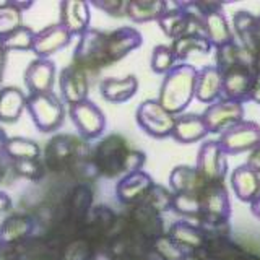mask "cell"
<instances>
[{
  "label": "cell",
  "mask_w": 260,
  "mask_h": 260,
  "mask_svg": "<svg viewBox=\"0 0 260 260\" xmlns=\"http://www.w3.org/2000/svg\"><path fill=\"white\" fill-rule=\"evenodd\" d=\"M208 181L192 166H176L169 174V189L176 195H189L199 193Z\"/></svg>",
  "instance_id": "29"
},
{
  "label": "cell",
  "mask_w": 260,
  "mask_h": 260,
  "mask_svg": "<svg viewBox=\"0 0 260 260\" xmlns=\"http://www.w3.org/2000/svg\"><path fill=\"white\" fill-rule=\"evenodd\" d=\"M168 234L187 252H199L207 242V236L200 228L189 219H181L169 226Z\"/></svg>",
  "instance_id": "31"
},
{
  "label": "cell",
  "mask_w": 260,
  "mask_h": 260,
  "mask_svg": "<svg viewBox=\"0 0 260 260\" xmlns=\"http://www.w3.org/2000/svg\"><path fill=\"white\" fill-rule=\"evenodd\" d=\"M106 38L108 32L89 28L80 36L73 51V60L77 67L86 73H96L101 69L109 67L106 59Z\"/></svg>",
  "instance_id": "5"
},
{
  "label": "cell",
  "mask_w": 260,
  "mask_h": 260,
  "mask_svg": "<svg viewBox=\"0 0 260 260\" xmlns=\"http://www.w3.org/2000/svg\"><path fill=\"white\" fill-rule=\"evenodd\" d=\"M10 205H12V199L8 197V193L0 190V215L10 208Z\"/></svg>",
  "instance_id": "49"
},
{
  "label": "cell",
  "mask_w": 260,
  "mask_h": 260,
  "mask_svg": "<svg viewBox=\"0 0 260 260\" xmlns=\"http://www.w3.org/2000/svg\"><path fill=\"white\" fill-rule=\"evenodd\" d=\"M250 211H252V215H254L255 218L260 219V197H257L254 202L250 203Z\"/></svg>",
  "instance_id": "52"
},
{
  "label": "cell",
  "mask_w": 260,
  "mask_h": 260,
  "mask_svg": "<svg viewBox=\"0 0 260 260\" xmlns=\"http://www.w3.org/2000/svg\"><path fill=\"white\" fill-rule=\"evenodd\" d=\"M7 142L8 137L5 134V130L0 127V161H4V158H7Z\"/></svg>",
  "instance_id": "48"
},
{
  "label": "cell",
  "mask_w": 260,
  "mask_h": 260,
  "mask_svg": "<svg viewBox=\"0 0 260 260\" xmlns=\"http://www.w3.org/2000/svg\"><path fill=\"white\" fill-rule=\"evenodd\" d=\"M72 38L73 36L60 23L49 24L35 35L32 52L38 55V59H47L49 55H54L65 46H69Z\"/></svg>",
  "instance_id": "22"
},
{
  "label": "cell",
  "mask_w": 260,
  "mask_h": 260,
  "mask_svg": "<svg viewBox=\"0 0 260 260\" xmlns=\"http://www.w3.org/2000/svg\"><path fill=\"white\" fill-rule=\"evenodd\" d=\"M257 73L252 65H241L223 73V98L238 103L250 101V89Z\"/></svg>",
  "instance_id": "16"
},
{
  "label": "cell",
  "mask_w": 260,
  "mask_h": 260,
  "mask_svg": "<svg viewBox=\"0 0 260 260\" xmlns=\"http://www.w3.org/2000/svg\"><path fill=\"white\" fill-rule=\"evenodd\" d=\"M146 161L145 153L128 145L127 138L119 134H111L93 148V162L103 177H124L125 174L143 169Z\"/></svg>",
  "instance_id": "2"
},
{
  "label": "cell",
  "mask_w": 260,
  "mask_h": 260,
  "mask_svg": "<svg viewBox=\"0 0 260 260\" xmlns=\"http://www.w3.org/2000/svg\"><path fill=\"white\" fill-rule=\"evenodd\" d=\"M182 260H205V258H203L199 252H189V254H187Z\"/></svg>",
  "instance_id": "54"
},
{
  "label": "cell",
  "mask_w": 260,
  "mask_h": 260,
  "mask_svg": "<svg viewBox=\"0 0 260 260\" xmlns=\"http://www.w3.org/2000/svg\"><path fill=\"white\" fill-rule=\"evenodd\" d=\"M55 81V63L49 59H36L32 60L28 69L24 70V83L29 94L49 93L52 91Z\"/></svg>",
  "instance_id": "24"
},
{
  "label": "cell",
  "mask_w": 260,
  "mask_h": 260,
  "mask_svg": "<svg viewBox=\"0 0 260 260\" xmlns=\"http://www.w3.org/2000/svg\"><path fill=\"white\" fill-rule=\"evenodd\" d=\"M89 5H93L94 8H100L106 15L119 18V16L127 15L128 2H125V0H94V2H91Z\"/></svg>",
  "instance_id": "44"
},
{
  "label": "cell",
  "mask_w": 260,
  "mask_h": 260,
  "mask_svg": "<svg viewBox=\"0 0 260 260\" xmlns=\"http://www.w3.org/2000/svg\"><path fill=\"white\" fill-rule=\"evenodd\" d=\"M138 80L135 75H127L122 78H104L100 83V93L109 103H127L137 94Z\"/></svg>",
  "instance_id": "30"
},
{
  "label": "cell",
  "mask_w": 260,
  "mask_h": 260,
  "mask_svg": "<svg viewBox=\"0 0 260 260\" xmlns=\"http://www.w3.org/2000/svg\"><path fill=\"white\" fill-rule=\"evenodd\" d=\"M233 32H234V39H238V43L246 49L252 57L258 52L260 43L257 38V16L255 15H252L250 12H246V10L236 12L233 16Z\"/></svg>",
  "instance_id": "26"
},
{
  "label": "cell",
  "mask_w": 260,
  "mask_h": 260,
  "mask_svg": "<svg viewBox=\"0 0 260 260\" xmlns=\"http://www.w3.org/2000/svg\"><path fill=\"white\" fill-rule=\"evenodd\" d=\"M44 260H57V258H54V257H49V258H44Z\"/></svg>",
  "instance_id": "60"
},
{
  "label": "cell",
  "mask_w": 260,
  "mask_h": 260,
  "mask_svg": "<svg viewBox=\"0 0 260 260\" xmlns=\"http://www.w3.org/2000/svg\"><path fill=\"white\" fill-rule=\"evenodd\" d=\"M169 4L162 0H130L127 5V18L134 23L158 21L168 12Z\"/></svg>",
  "instance_id": "34"
},
{
  "label": "cell",
  "mask_w": 260,
  "mask_h": 260,
  "mask_svg": "<svg viewBox=\"0 0 260 260\" xmlns=\"http://www.w3.org/2000/svg\"><path fill=\"white\" fill-rule=\"evenodd\" d=\"M197 73L199 70L187 62L177 63L173 70L166 73L158 91V101L162 108L174 116L184 114L195 98Z\"/></svg>",
  "instance_id": "3"
},
{
  "label": "cell",
  "mask_w": 260,
  "mask_h": 260,
  "mask_svg": "<svg viewBox=\"0 0 260 260\" xmlns=\"http://www.w3.org/2000/svg\"><path fill=\"white\" fill-rule=\"evenodd\" d=\"M23 12L13 2L0 4V36H5L16 28L23 26Z\"/></svg>",
  "instance_id": "43"
},
{
  "label": "cell",
  "mask_w": 260,
  "mask_h": 260,
  "mask_svg": "<svg viewBox=\"0 0 260 260\" xmlns=\"http://www.w3.org/2000/svg\"><path fill=\"white\" fill-rule=\"evenodd\" d=\"M154 185L153 179L143 169L135 171V173L125 174L119 179L116 184V195L120 203L127 207H134L137 203H142L148 195L150 189Z\"/></svg>",
  "instance_id": "17"
},
{
  "label": "cell",
  "mask_w": 260,
  "mask_h": 260,
  "mask_svg": "<svg viewBox=\"0 0 260 260\" xmlns=\"http://www.w3.org/2000/svg\"><path fill=\"white\" fill-rule=\"evenodd\" d=\"M176 117L177 116L162 108L158 100L143 101L135 112L138 127L153 138H168L173 135Z\"/></svg>",
  "instance_id": "7"
},
{
  "label": "cell",
  "mask_w": 260,
  "mask_h": 260,
  "mask_svg": "<svg viewBox=\"0 0 260 260\" xmlns=\"http://www.w3.org/2000/svg\"><path fill=\"white\" fill-rule=\"evenodd\" d=\"M59 86L63 101L69 106L88 100V91H89L88 73L77 67L75 63H70L65 69H62L59 75Z\"/></svg>",
  "instance_id": "18"
},
{
  "label": "cell",
  "mask_w": 260,
  "mask_h": 260,
  "mask_svg": "<svg viewBox=\"0 0 260 260\" xmlns=\"http://www.w3.org/2000/svg\"><path fill=\"white\" fill-rule=\"evenodd\" d=\"M173 47V52L176 55L177 60L184 62L190 54H208L211 51V43L208 41L207 36H200V35H189V36H182L171 43Z\"/></svg>",
  "instance_id": "35"
},
{
  "label": "cell",
  "mask_w": 260,
  "mask_h": 260,
  "mask_svg": "<svg viewBox=\"0 0 260 260\" xmlns=\"http://www.w3.org/2000/svg\"><path fill=\"white\" fill-rule=\"evenodd\" d=\"M0 260H18V255L12 247H4L0 252Z\"/></svg>",
  "instance_id": "50"
},
{
  "label": "cell",
  "mask_w": 260,
  "mask_h": 260,
  "mask_svg": "<svg viewBox=\"0 0 260 260\" xmlns=\"http://www.w3.org/2000/svg\"><path fill=\"white\" fill-rule=\"evenodd\" d=\"M257 38H258V43H260V16H257Z\"/></svg>",
  "instance_id": "59"
},
{
  "label": "cell",
  "mask_w": 260,
  "mask_h": 260,
  "mask_svg": "<svg viewBox=\"0 0 260 260\" xmlns=\"http://www.w3.org/2000/svg\"><path fill=\"white\" fill-rule=\"evenodd\" d=\"M250 101L260 104V75L255 77L254 85H252V89H250Z\"/></svg>",
  "instance_id": "47"
},
{
  "label": "cell",
  "mask_w": 260,
  "mask_h": 260,
  "mask_svg": "<svg viewBox=\"0 0 260 260\" xmlns=\"http://www.w3.org/2000/svg\"><path fill=\"white\" fill-rule=\"evenodd\" d=\"M151 260H156V258H151Z\"/></svg>",
  "instance_id": "62"
},
{
  "label": "cell",
  "mask_w": 260,
  "mask_h": 260,
  "mask_svg": "<svg viewBox=\"0 0 260 260\" xmlns=\"http://www.w3.org/2000/svg\"><path fill=\"white\" fill-rule=\"evenodd\" d=\"M59 13H60L59 23L72 36L80 38L85 31L89 29L91 12H89L88 2H81V0H63L59 5Z\"/></svg>",
  "instance_id": "23"
},
{
  "label": "cell",
  "mask_w": 260,
  "mask_h": 260,
  "mask_svg": "<svg viewBox=\"0 0 260 260\" xmlns=\"http://www.w3.org/2000/svg\"><path fill=\"white\" fill-rule=\"evenodd\" d=\"M119 215L108 205H94L80 224V236L88 239L93 247L106 246L116 226Z\"/></svg>",
  "instance_id": "8"
},
{
  "label": "cell",
  "mask_w": 260,
  "mask_h": 260,
  "mask_svg": "<svg viewBox=\"0 0 260 260\" xmlns=\"http://www.w3.org/2000/svg\"><path fill=\"white\" fill-rule=\"evenodd\" d=\"M241 260H260V257L255 254H250V252H246V255H244Z\"/></svg>",
  "instance_id": "57"
},
{
  "label": "cell",
  "mask_w": 260,
  "mask_h": 260,
  "mask_svg": "<svg viewBox=\"0 0 260 260\" xmlns=\"http://www.w3.org/2000/svg\"><path fill=\"white\" fill-rule=\"evenodd\" d=\"M36 219L32 215L24 213H15L5 218L2 224H0V242L4 247H13L18 244L31 239L36 236Z\"/></svg>",
  "instance_id": "19"
},
{
  "label": "cell",
  "mask_w": 260,
  "mask_h": 260,
  "mask_svg": "<svg viewBox=\"0 0 260 260\" xmlns=\"http://www.w3.org/2000/svg\"><path fill=\"white\" fill-rule=\"evenodd\" d=\"M7 158L8 161L39 159L41 148L35 140H31V138L13 137V138H8V142H7Z\"/></svg>",
  "instance_id": "36"
},
{
  "label": "cell",
  "mask_w": 260,
  "mask_h": 260,
  "mask_svg": "<svg viewBox=\"0 0 260 260\" xmlns=\"http://www.w3.org/2000/svg\"><path fill=\"white\" fill-rule=\"evenodd\" d=\"M5 173H7V169H5V165H4V161H0V182L4 181V177H5Z\"/></svg>",
  "instance_id": "58"
},
{
  "label": "cell",
  "mask_w": 260,
  "mask_h": 260,
  "mask_svg": "<svg viewBox=\"0 0 260 260\" xmlns=\"http://www.w3.org/2000/svg\"><path fill=\"white\" fill-rule=\"evenodd\" d=\"M35 35L29 26H20L15 31L8 32L5 36H0V47L5 52L12 51H32V43H35Z\"/></svg>",
  "instance_id": "37"
},
{
  "label": "cell",
  "mask_w": 260,
  "mask_h": 260,
  "mask_svg": "<svg viewBox=\"0 0 260 260\" xmlns=\"http://www.w3.org/2000/svg\"><path fill=\"white\" fill-rule=\"evenodd\" d=\"M231 187L241 202L252 203L260 197V174L247 165L238 166L231 174Z\"/></svg>",
  "instance_id": "28"
},
{
  "label": "cell",
  "mask_w": 260,
  "mask_h": 260,
  "mask_svg": "<svg viewBox=\"0 0 260 260\" xmlns=\"http://www.w3.org/2000/svg\"><path fill=\"white\" fill-rule=\"evenodd\" d=\"M26 109L41 132H52L57 130L63 122L65 109L60 98L54 91L28 94Z\"/></svg>",
  "instance_id": "6"
},
{
  "label": "cell",
  "mask_w": 260,
  "mask_h": 260,
  "mask_svg": "<svg viewBox=\"0 0 260 260\" xmlns=\"http://www.w3.org/2000/svg\"><path fill=\"white\" fill-rule=\"evenodd\" d=\"M203 120L208 127L210 134H219L226 132L228 128L238 125L244 120V106L242 103L231 101L221 98V100L210 104L202 114Z\"/></svg>",
  "instance_id": "9"
},
{
  "label": "cell",
  "mask_w": 260,
  "mask_h": 260,
  "mask_svg": "<svg viewBox=\"0 0 260 260\" xmlns=\"http://www.w3.org/2000/svg\"><path fill=\"white\" fill-rule=\"evenodd\" d=\"M215 51H216L215 52L216 67L221 73L231 69H236V67H241V65H252V62H254V57H252L236 39L224 46L216 47Z\"/></svg>",
  "instance_id": "32"
},
{
  "label": "cell",
  "mask_w": 260,
  "mask_h": 260,
  "mask_svg": "<svg viewBox=\"0 0 260 260\" xmlns=\"http://www.w3.org/2000/svg\"><path fill=\"white\" fill-rule=\"evenodd\" d=\"M114 260H148V258H142V257H132V255H116Z\"/></svg>",
  "instance_id": "56"
},
{
  "label": "cell",
  "mask_w": 260,
  "mask_h": 260,
  "mask_svg": "<svg viewBox=\"0 0 260 260\" xmlns=\"http://www.w3.org/2000/svg\"><path fill=\"white\" fill-rule=\"evenodd\" d=\"M218 143L226 154L252 151L260 143V125L254 120H242L219 135Z\"/></svg>",
  "instance_id": "11"
},
{
  "label": "cell",
  "mask_w": 260,
  "mask_h": 260,
  "mask_svg": "<svg viewBox=\"0 0 260 260\" xmlns=\"http://www.w3.org/2000/svg\"><path fill=\"white\" fill-rule=\"evenodd\" d=\"M199 202L202 216L213 218H231V202L224 182H207L199 192Z\"/></svg>",
  "instance_id": "15"
},
{
  "label": "cell",
  "mask_w": 260,
  "mask_h": 260,
  "mask_svg": "<svg viewBox=\"0 0 260 260\" xmlns=\"http://www.w3.org/2000/svg\"><path fill=\"white\" fill-rule=\"evenodd\" d=\"M199 173L208 182H224L228 174V154L219 146L218 140H205L197 153Z\"/></svg>",
  "instance_id": "10"
},
{
  "label": "cell",
  "mask_w": 260,
  "mask_h": 260,
  "mask_svg": "<svg viewBox=\"0 0 260 260\" xmlns=\"http://www.w3.org/2000/svg\"><path fill=\"white\" fill-rule=\"evenodd\" d=\"M223 96V73L216 65H207L199 70L195 83V98L203 104H213Z\"/></svg>",
  "instance_id": "25"
},
{
  "label": "cell",
  "mask_w": 260,
  "mask_h": 260,
  "mask_svg": "<svg viewBox=\"0 0 260 260\" xmlns=\"http://www.w3.org/2000/svg\"><path fill=\"white\" fill-rule=\"evenodd\" d=\"M189 252L184 250L179 244L166 233L151 242V258L156 260H182Z\"/></svg>",
  "instance_id": "38"
},
{
  "label": "cell",
  "mask_w": 260,
  "mask_h": 260,
  "mask_svg": "<svg viewBox=\"0 0 260 260\" xmlns=\"http://www.w3.org/2000/svg\"><path fill=\"white\" fill-rule=\"evenodd\" d=\"M143 44L142 32L134 26H122L108 32L106 38V59L112 65Z\"/></svg>",
  "instance_id": "14"
},
{
  "label": "cell",
  "mask_w": 260,
  "mask_h": 260,
  "mask_svg": "<svg viewBox=\"0 0 260 260\" xmlns=\"http://www.w3.org/2000/svg\"><path fill=\"white\" fill-rule=\"evenodd\" d=\"M173 202H174L173 190L161 184H154L143 200V203L150 205L153 210H156L158 213H165V211L173 210Z\"/></svg>",
  "instance_id": "41"
},
{
  "label": "cell",
  "mask_w": 260,
  "mask_h": 260,
  "mask_svg": "<svg viewBox=\"0 0 260 260\" xmlns=\"http://www.w3.org/2000/svg\"><path fill=\"white\" fill-rule=\"evenodd\" d=\"M13 4L16 5V8H20L21 12L28 10V8H31V7H32V2H13Z\"/></svg>",
  "instance_id": "55"
},
{
  "label": "cell",
  "mask_w": 260,
  "mask_h": 260,
  "mask_svg": "<svg viewBox=\"0 0 260 260\" xmlns=\"http://www.w3.org/2000/svg\"><path fill=\"white\" fill-rule=\"evenodd\" d=\"M93 202H94V190L91 184H75L67 193V197L62 200L65 218L80 226L81 221L89 213V210L94 207Z\"/></svg>",
  "instance_id": "21"
},
{
  "label": "cell",
  "mask_w": 260,
  "mask_h": 260,
  "mask_svg": "<svg viewBox=\"0 0 260 260\" xmlns=\"http://www.w3.org/2000/svg\"><path fill=\"white\" fill-rule=\"evenodd\" d=\"M28 96L16 86H5L0 89V122H16L26 109Z\"/></svg>",
  "instance_id": "33"
},
{
  "label": "cell",
  "mask_w": 260,
  "mask_h": 260,
  "mask_svg": "<svg viewBox=\"0 0 260 260\" xmlns=\"http://www.w3.org/2000/svg\"><path fill=\"white\" fill-rule=\"evenodd\" d=\"M44 166L51 173H69L77 184H91L100 177L93 162V150L81 137L59 134L47 142Z\"/></svg>",
  "instance_id": "1"
},
{
  "label": "cell",
  "mask_w": 260,
  "mask_h": 260,
  "mask_svg": "<svg viewBox=\"0 0 260 260\" xmlns=\"http://www.w3.org/2000/svg\"><path fill=\"white\" fill-rule=\"evenodd\" d=\"M10 169L16 176L29 179V181H39L46 173V166L43 159H16L10 161Z\"/></svg>",
  "instance_id": "42"
},
{
  "label": "cell",
  "mask_w": 260,
  "mask_h": 260,
  "mask_svg": "<svg viewBox=\"0 0 260 260\" xmlns=\"http://www.w3.org/2000/svg\"><path fill=\"white\" fill-rule=\"evenodd\" d=\"M208 127L203 120L202 114H181L176 117V124L173 128V137L176 142L189 145L203 140L208 135Z\"/></svg>",
  "instance_id": "27"
},
{
  "label": "cell",
  "mask_w": 260,
  "mask_h": 260,
  "mask_svg": "<svg viewBox=\"0 0 260 260\" xmlns=\"http://www.w3.org/2000/svg\"><path fill=\"white\" fill-rule=\"evenodd\" d=\"M177 59L173 52V47L171 46H166V44H159L153 49L151 52V60H150V65H151V70L154 73H158V75H162L165 77L166 73H169L176 67Z\"/></svg>",
  "instance_id": "40"
},
{
  "label": "cell",
  "mask_w": 260,
  "mask_h": 260,
  "mask_svg": "<svg viewBox=\"0 0 260 260\" xmlns=\"http://www.w3.org/2000/svg\"><path fill=\"white\" fill-rule=\"evenodd\" d=\"M2 249H4V246H2V242H0V252H2Z\"/></svg>",
  "instance_id": "61"
},
{
  "label": "cell",
  "mask_w": 260,
  "mask_h": 260,
  "mask_svg": "<svg viewBox=\"0 0 260 260\" xmlns=\"http://www.w3.org/2000/svg\"><path fill=\"white\" fill-rule=\"evenodd\" d=\"M246 165H247L250 169H254L255 173L260 174V143H258L252 151H249V156H247Z\"/></svg>",
  "instance_id": "45"
},
{
  "label": "cell",
  "mask_w": 260,
  "mask_h": 260,
  "mask_svg": "<svg viewBox=\"0 0 260 260\" xmlns=\"http://www.w3.org/2000/svg\"><path fill=\"white\" fill-rule=\"evenodd\" d=\"M69 114L83 140H94L103 135L106 128V117L104 112L93 101L86 100L69 106Z\"/></svg>",
  "instance_id": "12"
},
{
  "label": "cell",
  "mask_w": 260,
  "mask_h": 260,
  "mask_svg": "<svg viewBox=\"0 0 260 260\" xmlns=\"http://www.w3.org/2000/svg\"><path fill=\"white\" fill-rule=\"evenodd\" d=\"M205 16V36L215 49L234 41V32L219 2H197Z\"/></svg>",
  "instance_id": "13"
},
{
  "label": "cell",
  "mask_w": 260,
  "mask_h": 260,
  "mask_svg": "<svg viewBox=\"0 0 260 260\" xmlns=\"http://www.w3.org/2000/svg\"><path fill=\"white\" fill-rule=\"evenodd\" d=\"M116 255L112 254V250L108 246H100L94 249V254L91 260H114Z\"/></svg>",
  "instance_id": "46"
},
{
  "label": "cell",
  "mask_w": 260,
  "mask_h": 260,
  "mask_svg": "<svg viewBox=\"0 0 260 260\" xmlns=\"http://www.w3.org/2000/svg\"><path fill=\"white\" fill-rule=\"evenodd\" d=\"M161 31L169 39H179L189 35L205 36V16L197 2H173L168 12L158 20Z\"/></svg>",
  "instance_id": "4"
},
{
  "label": "cell",
  "mask_w": 260,
  "mask_h": 260,
  "mask_svg": "<svg viewBox=\"0 0 260 260\" xmlns=\"http://www.w3.org/2000/svg\"><path fill=\"white\" fill-rule=\"evenodd\" d=\"M5 63H7V52L0 47V83L4 80V70H5Z\"/></svg>",
  "instance_id": "51"
},
{
  "label": "cell",
  "mask_w": 260,
  "mask_h": 260,
  "mask_svg": "<svg viewBox=\"0 0 260 260\" xmlns=\"http://www.w3.org/2000/svg\"><path fill=\"white\" fill-rule=\"evenodd\" d=\"M93 254H94L93 244L88 239L78 236V238L69 241L60 249L57 260H91Z\"/></svg>",
  "instance_id": "39"
},
{
  "label": "cell",
  "mask_w": 260,
  "mask_h": 260,
  "mask_svg": "<svg viewBox=\"0 0 260 260\" xmlns=\"http://www.w3.org/2000/svg\"><path fill=\"white\" fill-rule=\"evenodd\" d=\"M252 67H254V72L257 73V75H260V49H258V52L254 55V62H252Z\"/></svg>",
  "instance_id": "53"
},
{
  "label": "cell",
  "mask_w": 260,
  "mask_h": 260,
  "mask_svg": "<svg viewBox=\"0 0 260 260\" xmlns=\"http://www.w3.org/2000/svg\"><path fill=\"white\" fill-rule=\"evenodd\" d=\"M125 216L134 224L135 230L140 231L151 242L154 239H158L159 236L166 234L165 221H162L161 213H158L156 210H153L150 205H146L143 202L137 203L134 207H128V210L125 211Z\"/></svg>",
  "instance_id": "20"
}]
</instances>
